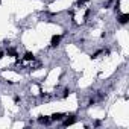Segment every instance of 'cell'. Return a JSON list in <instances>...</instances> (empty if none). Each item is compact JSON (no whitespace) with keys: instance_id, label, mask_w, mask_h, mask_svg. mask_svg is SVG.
I'll use <instances>...</instances> for the list:
<instances>
[{"instance_id":"6da1fadb","label":"cell","mask_w":129,"mask_h":129,"mask_svg":"<svg viewBox=\"0 0 129 129\" xmlns=\"http://www.w3.org/2000/svg\"><path fill=\"white\" fill-rule=\"evenodd\" d=\"M64 117H66V114H64V112H55L50 118H52V121H59V120H62Z\"/></svg>"},{"instance_id":"7a4b0ae2","label":"cell","mask_w":129,"mask_h":129,"mask_svg":"<svg viewBox=\"0 0 129 129\" xmlns=\"http://www.w3.org/2000/svg\"><path fill=\"white\" fill-rule=\"evenodd\" d=\"M117 21H118L120 24H126V23L129 21V15H127V14H121V15H118Z\"/></svg>"},{"instance_id":"3957f363","label":"cell","mask_w":129,"mask_h":129,"mask_svg":"<svg viewBox=\"0 0 129 129\" xmlns=\"http://www.w3.org/2000/svg\"><path fill=\"white\" fill-rule=\"evenodd\" d=\"M50 121H52V118L47 115H40V118H38V123H41V124H49Z\"/></svg>"},{"instance_id":"277c9868","label":"cell","mask_w":129,"mask_h":129,"mask_svg":"<svg viewBox=\"0 0 129 129\" xmlns=\"http://www.w3.org/2000/svg\"><path fill=\"white\" fill-rule=\"evenodd\" d=\"M70 117H72V118H69V115H67V118L64 120V123H62L64 126H70V124H73V123L76 121V115H70Z\"/></svg>"},{"instance_id":"5b68a950","label":"cell","mask_w":129,"mask_h":129,"mask_svg":"<svg viewBox=\"0 0 129 129\" xmlns=\"http://www.w3.org/2000/svg\"><path fill=\"white\" fill-rule=\"evenodd\" d=\"M59 41H61V35H55L52 38V47H56L59 44Z\"/></svg>"},{"instance_id":"8992f818","label":"cell","mask_w":129,"mask_h":129,"mask_svg":"<svg viewBox=\"0 0 129 129\" xmlns=\"http://www.w3.org/2000/svg\"><path fill=\"white\" fill-rule=\"evenodd\" d=\"M24 59H26V61H34V53L26 52V53H24Z\"/></svg>"}]
</instances>
